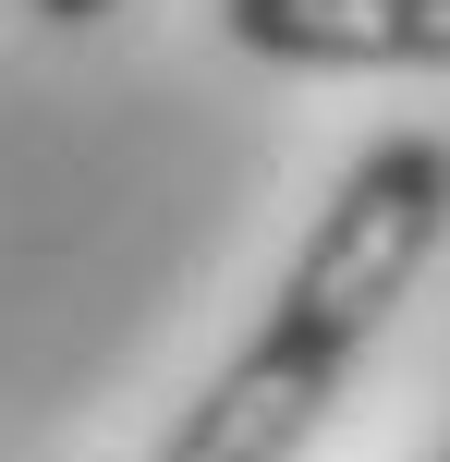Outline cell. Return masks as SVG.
<instances>
[{"label": "cell", "instance_id": "obj_2", "mask_svg": "<svg viewBox=\"0 0 450 462\" xmlns=\"http://www.w3.org/2000/svg\"><path fill=\"white\" fill-rule=\"evenodd\" d=\"M219 37L268 73H450V0H219Z\"/></svg>", "mask_w": 450, "mask_h": 462}, {"label": "cell", "instance_id": "obj_4", "mask_svg": "<svg viewBox=\"0 0 450 462\" xmlns=\"http://www.w3.org/2000/svg\"><path fill=\"white\" fill-rule=\"evenodd\" d=\"M438 462H450V450H438Z\"/></svg>", "mask_w": 450, "mask_h": 462}, {"label": "cell", "instance_id": "obj_1", "mask_svg": "<svg viewBox=\"0 0 450 462\" xmlns=\"http://www.w3.org/2000/svg\"><path fill=\"white\" fill-rule=\"evenodd\" d=\"M450 244V146L438 134H378L329 183V208L305 219L268 317L232 341V365L170 414V439L146 462H305L329 426V402L354 390V365L378 353V328L414 304V280Z\"/></svg>", "mask_w": 450, "mask_h": 462}, {"label": "cell", "instance_id": "obj_3", "mask_svg": "<svg viewBox=\"0 0 450 462\" xmlns=\"http://www.w3.org/2000/svg\"><path fill=\"white\" fill-rule=\"evenodd\" d=\"M24 13H37V24H61V37H73V24H110L122 0H24Z\"/></svg>", "mask_w": 450, "mask_h": 462}]
</instances>
